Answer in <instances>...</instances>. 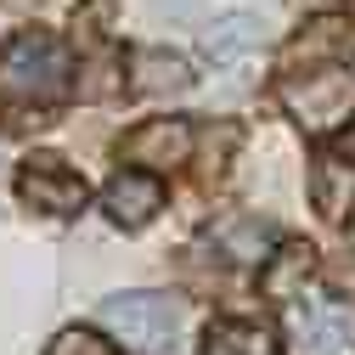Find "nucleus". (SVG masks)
Segmentation results:
<instances>
[{
    "label": "nucleus",
    "instance_id": "nucleus-1",
    "mask_svg": "<svg viewBox=\"0 0 355 355\" xmlns=\"http://www.w3.org/2000/svg\"><path fill=\"white\" fill-rule=\"evenodd\" d=\"M68 51L62 40L46 28H23L6 51H0V91L17 96V102H57L68 91Z\"/></svg>",
    "mask_w": 355,
    "mask_h": 355
},
{
    "label": "nucleus",
    "instance_id": "nucleus-2",
    "mask_svg": "<svg viewBox=\"0 0 355 355\" xmlns=\"http://www.w3.org/2000/svg\"><path fill=\"white\" fill-rule=\"evenodd\" d=\"M102 327L124 344V349H164L175 338V327H181V304H175L169 293H113L102 299Z\"/></svg>",
    "mask_w": 355,
    "mask_h": 355
},
{
    "label": "nucleus",
    "instance_id": "nucleus-3",
    "mask_svg": "<svg viewBox=\"0 0 355 355\" xmlns=\"http://www.w3.org/2000/svg\"><path fill=\"white\" fill-rule=\"evenodd\" d=\"M282 102L304 130H333L355 113V73L344 68H310L304 79H282Z\"/></svg>",
    "mask_w": 355,
    "mask_h": 355
},
{
    "label": "nucleus",
    "instance_id": "nucleus-4",
    "mask_svg": "<svg viewBox=\"0 0 355 355\" xmlns=\"http://www.w3.org/2000/svg\"><path fill=\"white\" fill-rule=\"evenodd\" d=\"M17 198L28 209H46V214H79L85 209V181L73 169H62L57 158H28V169L17 175Z\"/></svg>",
    "mask_w": 355,
    "mask_h": 355
},
{
    "label": "nucleus",
    "instance_id": "nucleus-5",
    "mask_svg": "<svg viewBox=\"0 0 355 355\" xmlns=\"http://www.w3.org/2000/svg\"><path fill=\"white\" fill-rule=\"evenodd\" d=\"M130 164H147V169H175L192 158V124L187 119H147L141 130H130L124 147Z\"/></svg>",
    "mask_w": 355,
    "mask_h": 355
},
{
    "label": "nucleus",
    "instance_id": "nucleus-6",
    "mask_svg": "<svg viewBox=\"0 0 355 355\" xmlns=\"http://www.w3.org/2000/svg\"><path fill=\"white\" fill-rule=\"evenodd\" d=\"M102 203H107V214H113V226L136 232V226H147V220L164 209V181H158V175H147V169H124V175H113V181H107Z\"/></svg>",
    "mask_w": 355,
    "mask_h": 355
},
{
    "label": "nucleus",
    "instance_id": "nucleus-7",
    "mask_svg": "<svg viewBox=\"0 0 355 355\" xmlns=\"http://www.w3.org/2000/svg\"><path fill=\"white\" fill-rule=\"evenodd\" d=\"M209 243L226 259H237V265H265L277 254V226L259 220V214H226V220L209 226Z\"/></svg>",
    "mask_w": 355,
    "mask_h": 355
},
{
    "label": "nucleus",
    "instance_id": "nucleus-8",
    "mask_svg": "<svg viewBox=\"0 0 355 355\" xmlns=\"http://www.w3.org/2000/svg\"><path fill=\"white\" fill-rule=\"evenodd\" d=\"M310 271H316V248H310V243H282L271 259L259 265V293L277 299V304H299Z\"/></svg>",
    "mask_w": 355,
    "mask_h": 355
},
{
    "label": "nucleus",
    "instance_id": "nucleus-9",
    "mask_svg": "<svg viewBox=\"0 0 355 355\" xmlns=\"http://www.w3.org/2000/svg\"><path fill=\"white\" fill-rule=\"evenodd\" d=\"M259 46H265V23L254 12H232V17H220V23L203 28V57L214 68H232V62L254 57Z\"/></svg>",
    "mask_w": 355,
    "mask_h": 355
},
{
    "label": "nucleus",
    "instance_id": "nucleus-10",
    "mask_svg": "<svg viewBox=\"0 0 355 355\" xmlns=\"http://www.w3.org/2000/svg\"><path fill=\"white\" fill-rule=\"evenodd\" d=\"M310 198H316L322 220H338L355 203V158L349 153H316L310 158Z\"/></svg>",
    "mask_w": 355,
    "mask_h": 355
},
{
    "label": "nucleus",
    "instance_id": "nucleus-11",
    "mask_svg": "<svg viewBox=\"0 0 355 355\" xmlns=\"http://www.w3.org/2000/svg\"><path fill=\"white\" fill-rule=\"evenodd\" d=\"M187 85H192L187 57H175V51H136L130 57V91L136 96H181Z\"/></svg>",
    "mask_w": 355,
    "mask_h": 355
},
{
    "label": "nucleus",
    "instance_id": "nucleus-12",
    "mask_svg": "<svg viewBox=\"0 0 355 355\" xmlns=\"http://www.w3.org/2000/svg\"><path fill=\"white\" fill-rule=\"evenodd\" d=\"M203 355H282V344H277V327L226 316V322H209Z\"/></svg>",
    "mask_w": 355,
    "mask_h": 355
},
{
    "label": "nucleus",
    "instance_id": "nucleus-13",
    "mask_svg": "<svg viewBox=\"0 0 355 355\" xmlns=\"http://www.w3.org/2000/svg\"><path fill=\"white\" fill-rule=\"evenodd\" d=\"M293 322L304 333V344L316 349V355H333L344 338H349V316L333 304H293Z\"/></svg>",
    "mask_w": 355,
    "mask_h": 355
},
{
    "label": "nucleus",
    "instance_id": "nucleus-14",
    "mask_svg": "<svg viewBox=\"0 0 355 355\" xmlns=\"http://www.w3.org/2000/svg\"><path fill=\"white\" fill-rule=\"evenodd\" d=\"M338 46H344V28H338V23H316V28H310V40H304V34L293 40L288 57H293V62H322V57L338 51Z\"/></svg>",
    "mask_w": 355,
    "mask_h": 355
},
{
    "label": "nucleus",
    "instance_id": "nucleus-15",
    "mask_svg": "<svg viewBox=\"0 0 355 355\" xmlns=\"http://www.w3.org/2000/svg\"><path fill=\"white\" fill-rule=\"evenodd\" d=\"M46 355H113V344H102L91 327H68V333H57L51 338V349Z\"/></svg>",
    "mask_w": 355,
    "mask_h": 355
},
{
    "label": "nucleus",
    "instance_id": "nucleus-16",
    "mask_svg": "<svg viewBox=\"0 0 355 355\" xmlns=\"http://www.w3.org/2000/svg\"><path fill=\"white\" fill-rule=\"evenodd\" d=\"M327 282L333 293H355V248H338V259L327 265Z\"/></svg>",
    "mask_w": 355,
    "mask_h": 355
},
{
    "label": "nucleus",
    "instance_id": "nucleus-17",
    "mask_svg": "<svg viewBox=\"0 0 355 355\" xmlns=\"http://www.w3.org/2000/svg\"><path fill=\"white\" fill-rule=\"evenodd\" d=\"M293 6H299V12H327L333 0H293Z\"/></svg>",
    "mask_w": 355,
    "mask_h": 355
},
{
    "label": "nucleus",
    "instance_id": "nucleus-18",
    "mask_svg": "<svg viewBox=\"0 0 355 355\" xmlns=\"http://www.w3.org/2000/svg\"><path fill=\"white\" fill-rule=\"evenodd\" d=\"M344 153L355 158V119H349V136H344Z\"/></svg>",
    "mask_w": 355,
    "mask_h": 355
},
{
    "label": "nucleus",
    "instance_id": "nucleus-19",
    "mask_svg": "<svg viewBox=\"0 0 355 355\" xmlns=\"http://www.w3.org/2000/svg\"><path fill=\"white\" fill-rule=\"evenodd\" d=\"M349 6H355V0H349Z\"/></svg>",
    "mask_w": 355,
    "mask_h": 355
}]
</instances>
